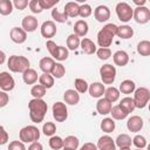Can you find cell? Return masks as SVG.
<instances>
[{
    "label": "cell",
    "instance_id": "obj_34",
    "mask_svg": "<svg viewBox=\"0 0 150 150\" xmlns=\"http://www.w3.org/2000/svg\"><path fill=\"white\" fill-rule=\"evenodd\" d=\"M137 53L142 56H149L150 55V41L143 40L138 42L137 45Z\"/></svg>",
    "mask_w": 150,
    "mask_h": 150
},
{
    "label": "cell",
    "instance_id": "obj_8",
    "mask_svg": "<svg viewBox=\"0 0 150 150\" xmlns=\"http://www.w3.org/2000/svg\"><path fill=\"white\" fill-rule=\"evenodd\" d=\"M132 18L135 19V21L137 23L144 25V23L149 22V20H150V9L145 6L136 7L132 12Z\"/></svg>",
    "mask_w": 150,
    "mask_h": 150
},
{
    "label": "cell",
    "instance_id": "obj_43",
    "mask_svg": "<svg viewBox=\"0 0 150 150\" xmlns=\"http://www.w3.org/2000/svg\"><path fill=\"white\" fill-rule=\"evenodd\" d=\"M74 84H75V90L77 93H81V94L86 93L88 90V87H89L88 83H87V81L83 80V79H76L75 82H74Z\"/></svg>",
    "mask_w": 150,
    "mask_h": 150
},
{
    "label": "cell",
    "instance_id": "obj_37",
    "mask_svg": "<svg viewBox=\"0 0 150 150\" xmlns=\"http://www.w3.org/2000/svg\"><path fill=\"white\" fill-rule=\"evenodd\" d=\"M80 42H81L80 38H79L77 35H75V34H70V35H68V38H67V47H68V49H70V50L77 49L79 46H80Z\"/></svg>",
    "mask_w": 150,
    "mask_h": 150
},
{
    "label": "cell",
    "instance_id": "obj_16",
    "mask_svg": "<svg viewBox=\"0 0 150 150\" xmlns=\"http://www.w3.org/2000/svg\"><path fill=\"white\" fill-rule=\"evenodd\" d=\"M112 60H114V63L116 66H120V67H124L128 64L129 62V55L127 52L124 50H117L112 55Z\"/></svg>",
    "mask_w": 150,
    "mask_h": 150
},
{
    "label": "cell",
    "instance_id": "obj_49",
    "mask_svg": "<svg viewBox=\"0 0 150 150\" xmlns=\"http://www.w3.org/2000/svg\"><path fill=\"white\" fill-rule=\"evenodd\" d=\"M8 150H27L21 141H13L8 145Z\"/></svg>",
    "mask_w": 150,
    "mask_h": 150
},
{
    "label": "cell",
    "instance_id": "obj_47",
    "mask_svg": "<svg viewBox=\"0 0 150 150\" xmlns=\"http://www.w3.org/2000/svg\"><path fill=\"white\" fill-rule=\"evenodd\" d=\"M96 54L100 60H108L111 56V50L110 48H98L96 50Z\"/></svg>",
    "mask_w": 150,
    "mask_h": 150
},
{
    "label": "cell",
    "instance_id": "obj_2",
    "mask_svg": "<svg viewBox=\"0 0 150 150\" xmlns=\"http://www.w3.org/2000/svg\"><path fill=\"white\" fill-rule=\"evenodd\" d=\"M117 26L115 23H107L98 33H97V43L101 48H109L112 43L114 36L116 35Z\"/></svg>",
    "mask_w": 150,
    "mask_h": 150
},
{
    "label": "cell",
    "instance_id": "obj_12",
    "mask_svg": "<svg viewBox=\"0 0 150 150\" xmlns=\"http://www.w3.org/2000/svg\"><path fill=\"white\" fill-rule=\"evenodd\" d=\"M56 34V25L54 21H45L41 25V35L46 39H50Z\"/></svg>",
    "mask_w": 150,
    "mask_h": 150
},
{
    "label": "cell",
    "instance_id": "obj_40",
    "mask_svg": "<svg viewBox=\"0 0 150 150\" xmlns=\"http://www.w3.org/2000/svg\"><path fill=\"white\" fill-rule=\"evenodd\" d=\"M30 94L34 98H42L46 95V88L42 87L41 84H35L30 89Z\"/></svg>",
    "mask_w": 150,
    "mask_h": 150
},
{
    "label": "cell",
    "instance_id": "obj_51",
    "mask_svg": "<svg viewBox=\"0 0 150 150\" xmlns=\"http://www.w3.org/2000/svg\"><path fill=\"white\" fill-rule=\"evenodd\" d=\"M28 4H29L28 0H14L13 1V6L16 9H20V11H23L28 6Z\"/></svg>",
    "mask_w": 150,
    "mask_h": 150
},
{
    "label": "cell",
    "instance_id": "obj_35",
    "mask_svg": "<svg viewBox=\"0 0 150 150\" xmlns=\"http://www.w3.org/2000/svg\"><path fill=\"white\" fill-rule=\"evenodd\" d=\"M101 129H102V131H104L107 134L112 132L115 130V122H114V120L109 118V117L103 118L102 122H101Z\"/></svg>",
    "mask_w": 150,
    "mask_h": 150
},
{
    "label": "cell",
    "instance_id": "obj_9",
    "mask_svg": "<svg viewBox=\"0 0 150 150\" xmlns=\"http://www.w3.org/2000/svg\"><path fill=\"white\" fill-rule=\"evenodd\" d=\"M53 117L56 122H64L68 117L67 105L62 102H55L53 104Z\"/></svg>",
    "mask_w": 150,
    "mask_h": 150
},
{
    "label": "cell",
    "instance_id": "obj_1",
    "mask_svg": "<svg viewBox=\"0 0 150 150\" xmlns=\"http://www.w3.org/2000/svg\"><path fill=\"white\" fill-rule=\"evenodd\" d=\"M28 109L32 122L39 124L40 122L43 121L46 112L48 110V105L42 98H33L28 102Z\"/></svg>",
    "mask_w": 150,
    "mask_h": 150
},
{
    "label": "cell",
    "instance_id": "obj_28",
    "mask_svg": "<svg viewBox=\"0 0 150 150\" xmlns=\"http://www.w3.org/2000/svg\"><path fill=\"white\" fill-rule=\"evenodd\" d=\"M110 114H111V118H112V120H118V121L127 118V116L129 115V114H128V112H127L122 107H120L118 104H117V105L111 107Z\"/></svg>",
    "mask_w": 150,
    "mask_h": 150
},
{
    "label": "cell",
    "instance_id": "obj_61",
    "mask_svg": "<svg viewBox=\"0 0 150 150\" xmlns=\"http://www.w3.org/2000/svg\"><path fill=\"white\" fill-rule=\"evenodd\" d=\"M108 150H116V148H114V149H108Z\"/></svg>",
    "mask_w": 150,
    "mask_h": 150
},
{
    "label": "cell",
    "instance_id": "obj_52",
    "mask_svg": "<svg viewBox=\"0 0 150 150\" xmlns=\"http://www.w3.org/2000/svg\"><path fill=\"white\" fill-rule=\"evenodd\" d=\"M8 142V134L2 125H0V145H4Z\"/></svg>",
    "mask_w": 150,
    "mask_h": 150
},
{
    "label": "cell",
    "instance_id": "obj_41",
    "mask_svg": "<svg viewBox=\"0 0 150 150\" xmlns=\"http://www.w3.org/2000/svg\"><path fill=\"white\" fill-rule=\"evenodd\" d=\"M49 146L53 150H60L63 148V139L60 136H52L49 138Z\"/></svg>",
    "mask_w": 150,
    "mask_h": 150
},
{
    "label": "cell",
    "instance_id": "obj_42",
    "mask_svg": "<svg viewBox=\"0 0 150 150\" xmlns=\"http://www.w3.org/2000/svg\"><path fill=\"white\" fill-rule=\"evenodd\" d=\"M52 18H53L56 22H60V23H63V22H66V21L68 20V16L66 15V13H64V12H60V11L56 9V8L52 9Z\"/></svg>",
    "mask_w": 150,
    "mask_h": 150
},
{
    "label": "cell",
    "instance_id": "obj_48",
    "mask_svg": "<svg viewBox=\"0 0 150 150\" xmlns=\"http://www.w3.org/2000/svg\"><path fill=\"white\" fill-rule=\"evenodd\" d=\"M28 6H29V9L33 12V13H41L43 9H42V7H41V5H40V0H30L29 1V4H28Z\"/></svg>",
    "mask_w": 150,
    "mask_h": 150
},
{
    "label": "cell",
    "instance_id": "obj_24",
    "mask_svg": "<svg viewBox=\"0 0 150 150\" xmlns=\"http://www.w3.org/2000/svg\"><path fill=\"white\" fill-rule=\"evenodd\" d=\"M80 46H81L82 52L84 54L90 55V54H94L96 52V45L90 39H88V38H83L81 40V42H80Z\"/></svg>",
    "mask_w": 150,
    "mask_h": 150
},
{
    "label": "cell",
    "instance_id": "obj_55",
    "mask_svg": "<svg viewBox=\"0 0 150 150\" xmlns=\"http://www.w3.org/2000/svg\"><path fill=\"white\" fill-rule=\"evenodd\" d=\"M80 150H97V146H96L94 143L88 142V143H84V144L81 146Z\"/></svg>",
    "mask_w": 150,
    "mask_h": 150
},
{
    "label": "cell",
    "instance_id": "obj_7",
    "mask_svg": "<svg viewBox=\"0 0 150 150\" xmlns=\"http://www.w3.org/2000/svg\"><path fill=\"white\" fill-rule=\"evenodd\" d=\"M100 75H101V80L104 84H111L115 81L116 77V69L112 64H103L100 68Z\"/></svg>",
    "mask_w": 150,
    "mask_h": 150
},
{
    "label": "cell",
    "instance_id": "obj_6",
    "mask_svg": "<svg viewBox=\"0 0 150 150\" xmlns=\"http://www.w3.org/2000/svg\"><path fill=\"white\" fill-rule=\"evenodd\" d=\"M132 12L134 9L127 2H118L116 5V14L118 20H121L122 22L130 21L132 19Z\"/></svg>",
    "mask_w": 150,
    "mask_h": 150
},
{
    "label": "cell",
    "instance_id": "obj_58",
    "mask_svg": "<svg viewBox=\"0 0 150 150\" xmlns=\"http://www.w3.org/2000/svg\"><path fill=\"white\" fill-rule=\"evenodd\" d=\"M146 1L145 0H134V4H136L137 5V7H141V6H144V4H145Z\"/></svg>",
    "mask_w": 150,
    "mask_h": 150
},
{
    "label": "cell",
    "instance_id": "obj_31",
    "mask_svg": "<svg viewBox=\"0 0 150 150\" xmlns=\"http://www.w3.org/2000/svg\"><path fill=\"white\" fill-rule=\"evenodd\" d=\"M39 82L42 87H45L46 89H49L54 86V77L50 74H41L39 76Z\"/></svg>",
    "mask_w": 150,
    "mask_h": 150
},
{
    "label": "cell",
    "instance_id": "obj_50",
    "mask_svg": "<svg viewBox=\"0 0 150 150\" xmlns=\"http://www.w3.org/2000/svg\"><path fill=\"white\" fill-rule=\"evenodd\" d=\"M59 4V0H40V5L42 9H49L53 8L55 5Z\"/></svg>",
    "mask_w": 150,
    "mask_h": 150
},
{
    "label": "cell",
    "instance_id": "obj_26",
    "mask_svg": "<svg viewBox=\"0 0 150 150\" xmlns=\"http://www.w3.org/2000/svg\"><path fill=\"white\" fill-rule=\"evenodd\" d=\"M22 79H23V82L26 84H34L39 76H38V73L35 69H32V68H28L27 70H25L22 73Z\"/></svg>",
    "mask_w": 150,
    "mask_h": 150
},
{
    "label": "cell",
    "instance_id": "obj_53",
    "mask_svg": "<svg viewBox=\"0 0 150 150\" xmlns=\"http://www.w3.org/2000/svg\"><path fill=\"white\" fill-rule=\"evenodd\" d=\"M8 101H9V96H8V94L6 93V91H0V108H4V107H6L7 105V103H8Z\"/></svg>",
    "mask_w": 150,
    "mask_h": 150
},
{
    "label": "cell",
    "instance_id": "obj_33",
    "mask_svg": "<svg viewBox=\"0 0 150 150\" xmlns=\"http://www.w3.org/2000/svg\"><path fill=\"white\" fill-rule=\"evenodd\" d=\"M79 144H80V141L77 137L75 136H67L64 139H63V148H68V149H71V150H76L79 148Z\"/></svg>",
    "mask_w": 150,
    "mask_h": 150
},
{
    "label": "cell",
    "instance_id": "obj_17",
    "mask_svg": "<svg viewBox=\"0 0 150 150\" xmlns=\"http://www.w3.org/2000/svg\"><path fill=\"white\" fill-rule=\"evenodd\" d=\"M104 90H105L104 84L101 83V82H93V83L88 87V91H89L90 96H91V97H96V98L103 96Z\"/></svg>",
    "mask_w": 150,
    "mask_h": 150
},
{
    "label": "cell",
    "instance_id": "obj_27",
    "mask_svg": "<svg viewBox=\"0 0 150 150\" xmlns=\"http://www.w3.org/2000/svg\"><path fill=\"white\" fill-rule=\"evenodd\" d=\"M135 89H136V84H135V82H134V81H131V80H124V81H122V82H121L118 91H120V93H122V94L129 95V94L134 93V91H135Z\"/></svg>",
    "mask_w": 150,
    "mask_h": 150
},
{
    "label": "cell",
    "instance_id": "obj_18",
    "mask_svg": "<svg viewBox=\"0 0 150 150\" xmlns=\"http://www.w3.org/2000/svg\"><path fill=\"white\" fill-rule=\"evenodd\" d=\"M96 146H97V149H100V150H108V149H114V148H116L114 139H112L110 136H108V135L100 137L98 141H97V145H96Z\"/></svg>",
    "mask_w": 150,
    "mask_h": 150
},
{
    "label": "cell",
    "instance_id": "obj_54",
    "mask_svg": "<svg viewBox=\"0 0 150 150\" xmlns=\"http://www.w3.org/2000/svg\"><path fill=\"white\" fill-rule=\"evenodd\" d=\"M46 47H47V49H48V52H49V54L53 56L54 55V53H55V49H56V43L53 41V40H48L47 42H46Z\"/></svg>",
    "mask_w": 150,
    "mask_h": 150
},
{
    "label": "cell",
    "instance_id": "obj_13",
    "mask_svg": "<svg viewBox=\"0 0 150 150\" xmlns=\"http://www.w3.org/2000/svg\"><path fill=\"white\" fill-rule=\"evenodd\" d=\"M9 38L13 42L15 43H23L27 39V33L22 29V28H19V27H13L9 32Z\"/></svg>",
    "mask_w": 150,
    "mask_h": 150
},
{
    "label": "cell",
    "instance_id": "obj_15",
    "mask_svg": "<svg viewBox=\"0 0 150 150\" xmlns=\"http://www.w3.org/2000/svg\"><path fill=\"white\" fill-rule=\"evenodd\" d=\"M127 128L131 132H138L143 128V120L139 116H131L127 122Z\"/></svg>",
    "mask_w": 150,
    "mask_h": 150
},
{
    "label": "cell",
    "instance_id": "obj_4",
    "mask_svg": "<svg viewBox=\"0 0 150 150\" xmlns=\"http://www.w3.org/2000/svg\"><path fill=\"white\" fill-rule=\"evenodd\" d=\"M19 138L22 143H33L38 142L40 138V130L35 125L23 127L19 132Z\"/></svg>",
    "mask_w": 150,
    "mask_h": 150
},
{
    "label": "cell",
    "instance_id": "obj_11",
    "mask_svg": "<svg viewBox=\"0 0 150 150\" xmlns=\"http://www.w3.org/2000/svg\"><path fill=\"white\" fill-rule=\"evenodd\" d=\"M94 16L98 22H105L110 19V9L104 5H100L95 8Z\"/></svg>",
    "mask_w": 150,
    "mask_h": 150
},
{
    "label": "cell",
    "instance_id": "obj_39",
    "mask_svg": "<svg viewBox=\"0 0 150 150\" xmlns=\"http://www.w3.org/2000/svg\"><path fill=\"white\" fill-rule=\"evenodd\" d=\"M66 74V68L62 63H56L55 62V66L50 73V75L54 77V79H62Z\"/></svg>",
    "mask_w": 150,
    "mask_h": 150
},
{
    "label": "cell",
    "instance_id": "obj_62",
    "mask_svg": "<svg viewBox=\"0 0 150 150\" xmlns=\"http://www.w3.org/2000/svg\"><path fill=\"white\" fill-rule=\"evenodd\" d=\"M135 150H142V149H135Z\"/></svg>",
    "mask_w": 150,
    "mask_h": 150
},
{
    "label": "cell",
    "instance_id": "obj_30",
    "mask_svg": "<svg viewBox=\"0 0 150 150\" xmlns=\"http://www.w3.org/2000/svg\"><path fill=\"white\" fill-rule=\"evenodd\" d=\"M131 143H132V139L127 134H121L115 139V145H117L118 148H130Z\"/></svg>",
    "mask_w": 150,
    "mask_h": 150
},
{
    "label": "cell",
    "instance_id": "obj_56",
    "mask_svg": "<svg viewBox=\"0 0 150 150\" xmlns=\"http://www.w3.org/2000/svg\"><path fill=\"white\" fill-rule=\"evenodd\" d=\"M27 150H43V148H42V144H41V143H39V142H33V143H30V145L28 146Z\"/></svg>",
    "mask_w": 150,
    "mask_h": 150
},
{
    "label": "cell",
    "instance_id": "obj_36",
    "mask_svg": "<svg viewBox=\"0 0 150 150\" xmlns=\"http://www.w3.org/2000/svg\"><path fill=\"white\" fill-rule=\"evenodd\" d=\"M13 11V2L11 0H0V14L9 15Z\"/></svg>",
    "mask_w": 150,
    "mask_h": 150
},
{
    "label": "cell",
    "instance_id": "obj_3",
    "mask_svg": "<svg viewBox=\"0 0 150 150\" xmlns=\"http://www.w3.org/2000/svg\"><path fill=\"white\" fill-rule=\"evenodd\" d=\"M7 67L13 73H23L29 68V60L22 55H12L7 61Z\"/></svg>",
    "mask_w": 150,
    "mask_h": 150
},
{
    "label": "cell",
    "instance_id": "obj_46",
    "mask_svg": "<svg viewBox=\"0 0 150 150\" xmlns=\"http://www.w3.org/2000/svg\"><path fill=\"white\" fill-rule=\"evenodd\" d=\"M132 144L137 148V149H143L146 146V139L144 136H141V135H136L134 138H132Z\"/></svg>",
    "mask_w": 150,
    "mask_h": 150
},
{
    "label": "cell",
    "instance_id": "obj_38",
    "mask_svg": "<svg viewBox=\"0 0 150 150\" xmlns=\"http://www.w3.org/2000/svg\"><path fill=\"white\" fill-rule=\"evenodd\" d=\"M53 57L56 59L57 61H64L68 57V49L66 47H63V46H57Z\"/></svg>",
    "mask_w": 150,
    "mask_h": 150
},
{
    "label": "cell",
    "instance_id": "obj_29",
    "mask_svg": "<svg viewBox=\"0 0 150 150\" xmlns=\"http://www.w3.org/2000/svg\"><path fill=\"white\" fill-rule=\"evenodd\" d=\"M120 91H118V89L117 88H115V87H109V88H107L105 90H104V98L105 100H108L110 103H114V102H116L118 98H120Z\"/></svg>",
    "mask_w": 150,
    "mask_h": 150
},
{
    "label": "cell",
    "instance_id": "obj_14",
    "mask_svg": "<svg viewBox=\"0 0 150 150\" xmlns=\"http://www.w3.org/2000/svg\"><path fill=\"white\" fill-rule=\"evenodd\" d=\"M39 26L38 19L33 15H26L22 19V29L27 33V32H34Z\"/></svg>",
    "mask_w": 150,
    "mask_h": 150
},
{
    "label": "cell",
    "instance_id": "obj_21",
    "mask_svg": "<svg viewBox=\"0 0 150 150\" xmlns=\"http://www.w3.org/2000/svg\"><path fill=\"white\" fill-rule=\"evenodd\" d=\"M111 107H112V104L108 100H105L104 97L103 98H100L97 101V103H96V110L101 115H108V114H110Z\"/></svg>",
    "mask_w": 150,
    "mask_h": 150
},
{
    "label": "cell",
    "instance_id": "obj_23",
    "mask_svg": "<svg viewBox=\"0 0 150 150\" xmlns=\"http://www.w3.org/2000/svg\"><path fill=\"white\" fill-rule=\"evenodd\" d=\"M74 34L80 36H86L88 34V23L84 20H77L74 23Z\"/></svg>",
    "mask_w": 150,
    "mask_h": 150
},
{
    "label": "cell",
    "instance_id": "obj_20",
    "mask_svg": "<svg viewBox=\"0 0 150 150\" xmlns=\"http://www.w3.org/2000/svg\"><path fill=\"white\" fill-rule=\"evenodd\" d=\"M54 66H55V61H54V59L48 57V56L42 57V59L40 60V63H39L40 69H41L45 74H50L52 70H53V68H54Z\"/></svg>",
    "mask_w": 150,
    "mask_h": 150
},
{
    "label": "cell",
    "instance_id": "obj_10",
    "mask_svg": "<svg viewBox=\"0 0 150 150\" xmlns=\"http://www.w3.org/2000/svg\"><path fill=\"white\" fill-rule=\"evenodd\" d=\"M15 87V81L13 79V76L7 73V71H1L0 73V88L2 89V91H11L13 90Z\"/></svg>",
    "mask_w": 150,
    "mask_h": 150
},
{
    "label": "cell",
    "instance_id": "obj_19",
    "mask_svg": "<svg viewBox=\"0 0 150 150\" xmlns=\"http://www.w3.org/2000/svg\"><path fill=\"white\" fill-rule=\"evenodd\" d=\"M63 98H64L66 103H68L70 105H75L80 101V94L75 89H68V90L64 91Z\"/></svg>",
    "mask_w": 150,
    "mask_h": 150
},
{
    "label": "cell",
    "instance_id": "obj_44",
    "mask_svg": "<svg viewBox=\"0 0 150 150\" xmlns=\"http://www.w3.org/2000/svg\"><path fill=\"white\" fill-rule=\"evenodd\" d=\"M42 131L46 136H54V134L56 132V125L53 122H46L42 127Z\"/></svg>",
    "mask_w": 150,
    "mask_h": 150
},
{
    "label": "cell",
    "instance_id": "obj_57",
    "mask_svg": "<svg viewBox=\"0 0 150 150\" xmlns=\"http://www.w3.org/2000/svg\"><path fill=\"white\" fill-rule=\"evenodd\" d=\"M5 61H6V54L2 50H0V64H2Z\"/></svg>",
    "mask_w": 150,
    "mask_h": 150
},
{
    "label": "cell",
    "instance_id": "obj_22",
    "mask_svg": "<svg viewBox=\"0 0 150 150\" xmlns=\"http://www.w3.org/2000/svg\"><path fill=\"white\" fill-rule=\"evenodd\" d=\"M79 8H80V6L77 5V2L69 1L64 5L63 12L66 13V15L68 18H76V16H79Z\"/></svg>",
    "mask_w": 150,
    "mask_h": 150
},
{
    "label": "cell",
    "instance_id": "obj_45",
    "mask_svg": "<svg viewBox=\"0 0 150 150\" xmlns=\"http://www.w3.org/2000/svg\"><path fill=\"white\" fill-rule=\"evenodd\" d=\"M91 13H93V9H91L90 5H88V4H83L79 8V15L81 18H88L91 15Z\"/></svg>",
    "mask_w": 150,
    "mask_h": 150
},
{
    "label": "cell",
    "instance_id": "obj_60",
    "mask_svg": "<svg viewBox=\"0 0 150 150\" xmlns=\"http://www.w3.org/2000/svg\"><path fill=\"white\" fill-rule=\"evenodd\" d=\"M63 150H71V149H68V148H63Z\"/></svg>",
    "mask_w": 150,
    "mask_h": 150
},
{
    "label": "cell",
    "instance_id": "obj_32",
    "mask_svg": "<svg viewBox=\"0 0 150 150\" xmlns=\"http://www.w3.org/2000/svg\"><path fill=\"white\" fill-rule=\"evenodd\" d=\"M118 105H120V107H122V108H123L128 114L132 112V111L135 110V108H136V107H135V103H134V100H132L131 97H129V96H127V97L122 98Z\"/></svg>",
    "mask_w": 150,
    "mask_h": 150
},
{
    "label": "cell",
    "instance_id": "obj_59",
    "mask_svg": "<svg viewBox=\"0 0 150 150\" xmlns=\"http://www.w3.org/2000/svg\"><path fill=\"white\" fill-rule=\"evenodd\" d=\"M120 150H131L130 148H120Z\"/></svg>",
    "mask_w": 150,
    "mask_h": 150
},
{
    "label": "cell",
    "instance_id": "obj_5",
    "mask_svg": "<svg viewBox=\"0 0 150 150\" xmlns=\"http://www.w3.org/2000/svg\"><path fill=\"white\" fill-rule=\"evenodd\" d=\"M134 103L136 108H145L149 100H150V91L148 88L145 87H139L137 89H135V94H134Z\"/></svg>",
    "mask_w": 150,
    "mask_h": 150
},
{
    "label": "cell",
    "instance_id": "obj_25",
    "mask_svg": "<svg viewBox=\"0 0 150 150\" xmlns=\"http://www.w3.org/2000/svg\"><path fill=\"white\" fill-rule=\"evenodd\" d=\"M116 35L121 39H130L134 35V29L128 26V25H122V26H117V30H116Z\"/></svg>",
    "mask_w": 150,
    "mask_h": 150
}]
</instances>
